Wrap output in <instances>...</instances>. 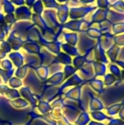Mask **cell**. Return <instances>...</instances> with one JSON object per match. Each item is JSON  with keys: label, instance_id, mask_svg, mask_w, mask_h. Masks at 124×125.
Here are the masks:
<instances>
[{"label": "cell", "instance_id": "3", "mask_svg": "<svg viewBox=\"0 0 124 125\" xmlns=\"http://www.w3.org/2000/svg\"><path fill=\"white\" fill-rule=\"evenodd\" d=\"M10 84L12 87L17 88V87L20 86L22 85V82L16 78H12L10 80Z\"/></svg>", "mask_w": 124, "mask_h": 125}, {"label": "cell", "instance_id": "1", "mask_svg": "<svg viewBox=\"0 0 124 125\" xmlns=\"http://www.w3.org/2000/svg\"><path fill=\"white\" fill-rule=\"evenodd\" d=\"M12 104L16 108H23L28 105V103L23 100H16L15 101H12Z\"/></svg>", "mask_w": 124, "mask_h": 125}, {"label": "cell", "instance_id": "2", "mask_svg": "<svg viewBox=\"0 0 124 125\" xmlns=\"http://www.w3.org/2000/svg\"><path fill=\"white\" fill-rule=\"evenodd\" d=\"M5 94L10 98H15V97H20L19 93L15 89H7V92H5Z\"/></svg>", "mask_w": 124, "mask_h": 125}]
</instances>
